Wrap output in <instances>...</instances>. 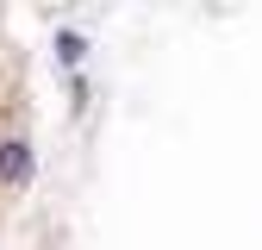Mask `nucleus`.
<instances>
[{
	"label": "nucleus",
	"instance_id": "f03ea898",
	"mask_svg": "<svg viewBox=\"0 0 262 250\" xmlns=\"http://www.w3.org/2000/svg\"><path fill=\"white\" fill-rule=\"evenodd\" d=\"M81 50H88V44L75 38V31H62V38H56V56H62V62H81Z\"/></svg>",
	"mask_w": 262,
	"mask_h": 250
},
{
	"label": "nucleus",
	"instance_id": "f257e3e1",
	"mask_svg": "<svg viewBox=\"0 0 262 250\" xmlns=\"http://www.w3.org/2000/svg\"><path fill=\"white\" fill-rule=\"evenodd\" d=\"M31 169H38V156H31L25 138H7V144H0V187H25Z\"/></svg>",
	"mask_w": 262,
	"mask_h": 250
}]
</instances>
